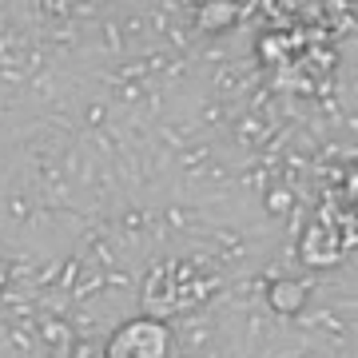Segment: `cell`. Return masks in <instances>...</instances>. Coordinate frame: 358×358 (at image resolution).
<instances>
[{
	"mask_svg": "<svg viewBox=\"0 0 358 358\" xmlns=\"http://www.w3.org/2000/svg\"><path fill=\"white\" fill-rule=\"evenodd\" d=\"M171 355V331L159 322H128L112 338L108 358H167Z\"/></svg>",
	"mask_w": 358,
	"mask_h": 358,
	"instance_id": "cell-1",
	"label": "cell"
},
{
	"mask_svg": "<svg viewBox=\"0 0 358 358\" xmlns=\"http://www.w3.org/2000/svg\"><path fill=\"white\" fill-rule=\"evenodd\" d=\"M303 303H307V294H303V287L291 279H279L275 287H271V307L282 310V315H299L303 310Z\"/></svg>",
	"mask_w": 358,
	"mask_h": 358,
	"instance_id": "cell-2",
	"label": "cell"
},
{
	"mask_svg": "<svg viewBox=\"0 0 358 358\" xmlns=\"http://www.w3.org/2000/svg\"><path fill=\"white\" fill-rule=\"evenodd\" d=\"M4 282H8V267H4V259H0V291H4Z\"/></svg>",
	"mask_w": 358,
	"mask_h": 358,
	"instance_id": "cell-3",
	"label": "cell"
}]
</instances>
